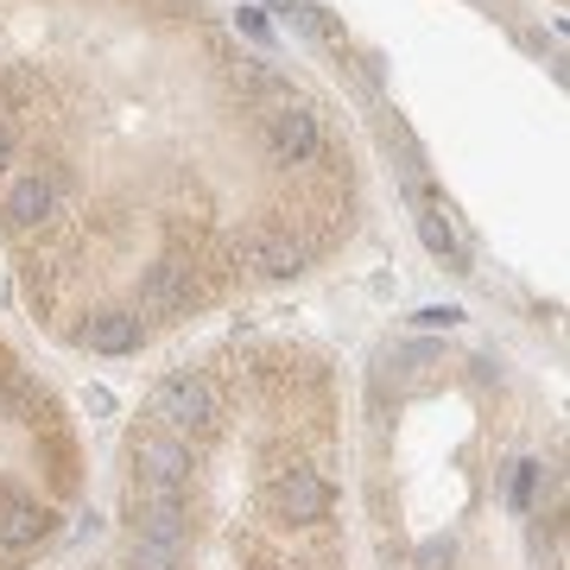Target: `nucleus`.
Returning <instances> with one entry per match:
<instances>
[{
    "label": "nucleus",
    "instance_id": "nucleus-15",
    "mask_svg": "<svg viewBox=\"0 0 570 570\" xmlns=\"http://www.w3.org/2000/svg\"><path fill=\"white\" fill-rule=\"evenodd\" d=\"M413 324H418V330H450V324H463V311H457V305H425Z\"/></svg>",
    "mask_w": 570,
    "mask_h": 570
},
{
    "label": "nucleus",
    "instance_id": "nucleus-2",
    "mask_svg": "<svg viewBox=\"0 0 570 570\" xmlns=\"http://www.w3.org/2000/svg\"><path fill=\"white\" fill-rule=\"evenodd\" d=\"M57 204H64V178L57 172H26V178H13L7 184V229L13 234H32V229H45L57 216Z\"/></svg>",
    "mask_w": 570,
    "mask_h": 570
},
{
    "label": "nucleus",
    "instance_id": "nucleus-10",
    "mask_svg": "<svg viewBox=\"0 0 570 570\" xmlns=\"http://www.w3.org/2000/svg\"><path fill=\"white\" fill-rule=\"evenodd\" d=\"M146 337V324L133 311H96L83 324V349H96V355H133Z\"/></svg>",
    "mask_w": 570,
    "mask_h": 570
},
{
    "label": "nucleus",
    "instance_id": "nucleus-16",
    "mask_svg": "<svg viewBox=\"0 0 570 570\" xmlns=\"http://www.w3.org/2000/svg\"><path fill=\"white\" fill-rule=\"evenodd\" d=\"M234 26L248 32V39H260V45H273V26H266V13H254V7H241V13H234Z\"/></svg>",
    "mask_w": 570,
    "mask_h": 570
},
{
    "label": "nucleus",
    "instance_id": "nucleus-5",
    "mask_svg": "<svg viewBox=\"0 0 570 570\" xmlns=\"http://www.w3.org/2000/svg\"><path fill=\"white\" fill-rule=\"evenodd\" d=\"M190 292H197V279H190V260L184 254H172V260H158L153 273L140 279V324L146 317H178L184 305H190Z\"/></svg>",
    "mask_w": 570,
    "mask_h": 570
},
{
    "label": "nucleus",
    "instance_id": "nucleus-13",
    "mask_svg": "<svg viewBox=\"0 0 570 570\" xmlns=\"http://www.w3.org/2000/svg\"><path fill=\"white\" fill-rule=\"evenodd\" d=\"M133 570H178V551L172 545H153V539H140L133 533V558H128Z\"/></svg>",
    "mask_w": 570,
    "mask_h": 570
},
{
    "label": "nucleus",
    "instance_id": "nucleus-14",
    "mask_svg": "<svg viewBox=\"0 0 570 570\" xmlns=\"http://www.w3.org/2000/svg\"><path fill=\"white\" fill-rule=\"evenodd\" d=\"M450 558H457V545H450V539H425V545H418V570H450Z\"/></svg>",
    "mask_w": 570,
    "mask_h": 570
},
{
    "label": "nucleus",
    "instance_id": "nucleus-11",
    "mask_svg": "<svg viewBox=\"0 0 570 570\" xmlns=\"http://www.w3.org/2000/svg\"><path fill=\"white\" fill-rule=\"evenodd\" d=\"M241 89H248V96H254V102L266 108V114L292 102V89H285V77H279V70H266L260 57H254V64H241Z\"/></svg>",
    "mask_w": 570,
    "mask_h": 570
},
{
    "label": "nucleus",
    "instance_id": "nucleus-1",
    "mask_svg": "<svg viewBox=\"0 0 570 570\" xmlns=\"http://www.w3.org/2000/svg\"><path fill=\"white\" fill-rule=\"evenodd\" d=\"M209 425H216V387H209L204 374H172V381L153 393V431L197 438Z\"/></svg>",
    "mask_w": 570,
    "mask_h": 570
},
{
    "label": "nucleus",
    "instance_id": "nucleus-4",
    "mask_svg": "<svg viewBox=\"0 0 570 570\" xmlns=\"http://www.w3.org/2000/svg\"><path fill=\"white\" fill-rule=\"evenodd\" d=\"M266 140H273V153L285 158V165H311V158H324V128H317L311 108L285 102L266 114Z\"/></svg>",
    "mask_w": 570,
    "mask_h": 570
},
{
    "label": "nucleus",
    "instance_id": "nucleus-7",
    "mask_svg": "<svg viewBox=\"0 0 570 570\" xmlns=\"http://www.w3.org/2000/svg\"><path fill=\"white\" fill-rule=\"evenodd\" d=\"M133 469H140V482L184 489L190 482V443L172 438V431H146V438L133 443Z\"/></svg>",
    "mask_w": 570,
    "mask_h": 570
},
{
    "label": "nucleus",
    "instance_id": "nucleus-8",
    "mask_svg": "<svg viewBox=\"0 0 570 570\" xmlns=\"http://www.w3.org/2000/svg\"><path fill=\"white\" fill-rule=\"evenodd\" d=\"M324 507H330V489H324L317 469H279L273 475V514L279 519L311 526V519H324Z\"/></svg>",
    "mask_w": 570,
    "mask_h": 570
},
{
    "label": "nucleus",
    "instance_id": "nucleus-9",
    "mask_svg": "<svg viewBox=\"0 0 570 570\" xmlns=\"http://www.w3.org/2000/svg\"><path fill=\"white\" fill-rule=\"evenodd\" d=\"M45 533H52V514H45L32 494L0 482V551H26V545H39Z\"/></svg>",
    "mask_w": 570,
    "mask_h": 570
},
{
    "label": "nucleus",
    "instance_id": "nucleus-12",
    "mask_svg": "<svg viewBox=\"0 0 570 570\" xmlns=\"http://www.w3.org/2000/svg\"><path fill=\"white\" fill-rule=\"evenodd\" d=\"M539 463H514V482H507V507L514 514H533V489H539Z\"/></svg>",
    "mask_w": 570,
    "mask_h": 570
},
{
    "label": "nucleus",
    "instance_id": "nucleus-17",
    "mask_svg": "<svg viewBox=\"0 0 570 570\" xmlns=\"http://www.w3.org/2000/svg\"><path fill=\"white\" fill-rule=\"evenodd\" d=\"M7 158H13V128L0 121V165H7Z\"/></svg>",
    "mask_w": 570,
    "mask_h": 570
},
{
    "label": "nucleus",
    "instance_id": "nucleus-3",
    "mask_svg": "<svg viewBox=\"0 0 570 570\" xmlns=\"http://www.w3.org/2000/svg\"><path fill=\"white\" fill-rule=\"evenodd\" d=\"M234 260L254 266L260 279H292L305 266V241L292 229H248V234H234Z\"/></svg>",
    "mask_w": 570,
    "mask_h": 570
},
{
    "label": "nucleus",
    "instance_id": "nucleus-18",
    "mask_svg": "<svg viewBox=\"0 0 570 570\" xmlns=\"http://www.w3.org/2000/svg\"><path fill=\"white\" fill-rule=\"evenodd\" d=\"M266 7H279V13H298V0H266Z\"/></svg>",
    "mask_w": 570,
    "mask_h": 570
},
{
    "label": "nucleus",
    "instance_id": "nucleus-6",
    "mask_svg": "<svg viewBox=\"0 0 570 570\" xmlns=\"http://www.w3.org/2000/svg\"><path fill=\"white\" fill-rule=\"evenodd\" d=\"M413 197V209H418V234H425V248L450 266V273H469V248H463V234H457V222H450V209L418 184V190H406Z\"/></svg>",
    "mask_w": 570,
    "mask_h": 570
}]
</instances>
